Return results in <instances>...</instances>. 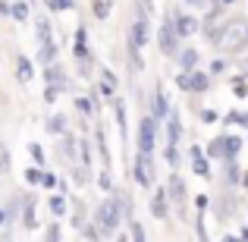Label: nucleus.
<instances>
[{
  "label": "nucleus",
  "mask_w": 248,
  "mask_h": 242,
  "mask_svg": "<svg viewBox=\"0 0 248 242\" xmlns=\"http://www.w3.org/2000/svg\"><path fill=\"white\" fill-rule=\"evenodd\" d=\"M232 66H236V73H239V76H245V79H248V54L236 57V60H232Z\"/></svg>",
  "instance_id": "obj_50"
},
{
  "label": "nucleus",
  "mask_w": 248,
  "mask_h": 242,
  "mask_svg": "<svg viewBox=\"0 0 248 242\" xmlns=\"http://www.w3.org/2000/svg\"><path fill=\"white\" fill-rule=\"evenodd\" d=\"M19 226H22V230H38V195H35V189L22 192V214H19Z\"/></svg>",
  "instance_id": "obj_14"
},
{
  "label": "nucleus",
  "mask_w": 248,
  "mask_h": 242,
  "mask_svg": "<svg viewBox=\"0 0 248 242\" xmlns=\"http://www.w3.org/2000/svg\"><path fill=\"white\" fill-rule=\"evenodd\" d=\"M41 79H44V85H57V88H63V91L73 88V79H69V73L63 69V63H50V66H41Z\"/></svg>",
  "instance_id": "obj_16"
},
{
  "label": "nucleus",
  "mask_w": 248,
  "mask_h": 242,
  "mask_svg": "<svg viewBox=\"0 0 248 242\" xmlns=\"http://www.w3.org/2000/svg\"><path fill=\"white\" fill-rule=\"evenodd\" d=\"M173 85L182 91V95H195V97H204L207 91L214 88V79H211V73L207 69H192V73H176V79Z\"/></svg>",
  "instance_id": "obj_6"
},
{
  "label": "nucleus",
  "mask_w": 248,
  "mask_h": 242,
  "mask_svg": "<svg viewBox=\"0 0 248 242\" xmlns=\"http://www.w3.org/2000/svg\"><path fill=\"white\" fill-rule=\"evenodd\" d=\"M151 198H148V211H151L154 220H160V224H167L170 220V211H173V205H170V195H167V186H154Z\"/></svg>",
  "instance_id": "obj_11"
},
{
  "label": "nucleus",
  "mask_w": 248,
  "mask_h": 242,
  "mask_svg": "<svg viewBox=\"0 0 248 242\" xmlns=\"http://www.w3.org/2000/svg\"><path fill=\"white\" fill-rule=\"evenodd\" d=\"M110 107H113V120H116V129H120V135L129 132V113H126V101H123L120 95L110 101Z\"/></svg>",
  "instance_id": "obj_25"
},
{
  "label": "nucleus",
  "mask_w": 248,
  "mask_h": 242,
  "mask_svg": "<svg viewBox=\"0 0 248 242\" xmlns=\"http://www.w3.org/2000/svg\"><path fill=\"white\" fill-rule=\"evenodd\" d=\"M35 63H38V66H50V63H60V48H57V38H54V41L38 44Z\"/></svg>",
  "instance_id": "obj_23"
},
{
  "label": "nucleus",
  "mask_w": 248,
  "mask_h": 242,
  "mask_svg": "<svg viewBox=\"0 0 248 242\" xmlns=\"http://www.w3.org/2000/svg\"><path fill=\"white\" fill-rule=\"evenodd\" d=\"M170 13H173L176 35H179L182 41H188V38H195L201 32V16L198 13H186V10H179V6H170Z\"/></svg>",
  "instance_id": "obj_10"
},
{
  "label": "nucleus",
  "mask_w": 248,
  "mask_h": 242,
  "mask_svg": "<svg viewBox=\"0 0 248 242\" xmlns=\"http://www.w3.org/2000/svg\"><path fill=\"white\" fill-rule=\"evenodd\" d=\"M160 126L164 123L154 120L151 113H141L139 116V129H135V151L139 154H151L157 151V139H160Z\"/></svg>",
  "instance_id": "obj_3"
},
{
  "label": "nucleus",
  "mask_w": 248,
  "mask_h": 242,
  "mask_svg": "<svg viewBox=\"0 0 248 242\" xmlns=\"http://www.w3.org/2000/svg\"><path fill=\"white\" fill-rule=\"evenodd\" d=\"M176 69L179 73H192V69H198L201 66V50L195 48V44H182V50L176 54Z\"/></svg>",
  "instance_id": "obj_17"
},
{
  "label": "nucleus",
  "mask_w": 248,
  "mask_h": 242,
  "mask_svg": "<svg viewBox=\"0 0 248 242\" xmlns=\"http://www.w3.org/2000/svg\"><path fill=\"white\" fill-rule=\"evenodd\" d=\"M242 151H245V139H242V135H236V132H217L204 145V154L214 163H220V161H239V154H242Z\"/></svg>",
  "instance_id": "obj_2"
},
{
  "label": "nucleus",
  "mask_w": 248,
  "mask_h": 242,
  "mask_svg": "<svg viewBox=\"0 0 248 242\" xmlns=\"http://www.w3.org/2000/svg\"><path fill=\"white\" fill-rule=\"evenodd\" d=\"M170 110H173V104H170V95H167L164 82H157V85H154V95H151V104H148V113H151L154 120L164 123L167 116H170Z\"/></svg>",
  "instance_id": "obj_15"
},
{
  "label": "nucleus",
  "mask_w": 248,
  "mask_h": 242,
  "mask_svg": "<svg viewBox=\"0 0 248 242\" xmlns=\"http://www.w3.org/2000/svg\"><path fill=\"white\" fill-rule=\"evenodd\" d=\"M29 158H31V163H38V167H47V151H44L41 142H29Z\"/></svg>",
  "instance_id": "obj_38"
},
{
  "label": "nucleus",
  "mask_w": 248,
  "mask_h": 242,
  "mask_svg": "<svg viewBox=\"0 0 248 242\" xmlns=\"http://www.w3.org/2000/svg\"><path fill=\"white\" fill-rule=\"evenodd\" d=\"M38 76V63L31 60V57H25V54H19L16 57V82H22V85H29L31 79Z\"/></svg>",
  "instance_id": "obj_22"
},
{
  "label": "nucleus",
  "mask_w": 248,
  "mask_h": 242,
  "mask_svg": "<svg viewBox=\"0 0 248 242\" xmlns=\"http://www.w3.org/2000/svg\"><path fill=\"white\" fill-rule=\"evenodd\" d=\"M198 123L201 126H214V123H220V113L214 107H201L198 110Z\"/></svg>",
  "instance_id": "obj_42"
},
{
  "label": "nucleus",
  "mask_w": 248,
  "mask_h": 242,
  "mask_svg": "<svg viewBox=\"0 0 248 242\" xmlns=\"http://www.w3.org/2000/svg\"><path fill=\"white\" fill-rule=\"evenodd\" d=\"M167 195H170V205H173V211L179 214L182 220H188V201H192V192H188V182L186 176L179 173V170H170L167 176Z\"/></svg>",
  "instance_id": "obj_4"
},
{
  "label": "nucleus",
  "mask_w": 248,
  "mask_h": 242,
  "mask_svg": "<svg viewBox=\"0 0 248 242\" xmlns=\"http://www.w3.org/2000/svg\"><path fill=\"white\" fill-rule=\"evenodd\" d=\"M60 95H66V91H63V88H57V85H44L41 101H44V104H57V101H60Z\"/></svg>",
  "instance_id": "obj_44"
},
{
  "label": "nucleus",
  "mask_w": 248,
  "mask_h": 242,
  "mask_svg": "<svg viewBox=\"0 0 248 242\" xmlns=\"http://www.w3.org/2000/svg\"><path fill=\"white\" fill-rule=\"evenodd\" d=\"M230 88H232V95H236V101H245V97H248V79H245V76L232 73L230 76Z\"/></svg>",
  "instance_id": "obj_36"
},
{
  "label": "nucleus",
  "mask_w": 248,
  "mask_h": 242,
  "mask_svg": "<svg viewBox=\"0 0 248 242\" xmlns=\"http://www.w3.org/2000/svg\"><path fill=\"white\" fill-rule=\"evenodd\" d=\"M132 182L139 189H145V192H151V189L157 186V161H154L151 154L135 151V158H132Z\"/></svg>",
  "instance_id": "obj_8"
},
{
  "label": "nucleus",
  "mask_w": 248,
  "mask_h": 242,
  "mask_svg": "<svg viewBox=\"0 0 248 242\" xmlns=\"http://www.w3.org/2000/svg\"><path fill=\"white\" fill-rule=\"evenodd\" d=\"M3 226H6V211L0 208V230H3Z\"/></svg>",
  "instance_id": "obj_58"
},
{
  "label": "nucleus",
  "mask_w": 248,
  "mask_h": 242,
  "mask_svg": "<svg viewBox=\"0 0 248 242\" xmlns=\"http://www.w3.org/2000/svg\"><path fill=\"white\" fill-rule=\"evenodd\" d=\"M10 167H13V154L0 145V173H10Z\"/></svg>",
  "instance_id": "obj_49"
},
{
  "label": "nucleus",
  "mask_w": 248,
  "mask_h": 242,
  "mask_svg": "<svg viewBox=\"0 0 248 242\" xmlns=\"http://www.w3.org/2000/svg\"><path fill=\"white\" fill-rule=\"evenodd\" d=\"M10 19L13 22H29L31 19V3L29 0H10Z\"/></svg>",
  "instance_id": "obj_28"
},
{
  "label": "nucleus",
  "mask_w": 248,
  "mask_h": 242,
  "mask_svg": "<svg viewBox=\"0 0 248 242\" xmlns=\"http://www.w3.org/2000/svg\"><path fill=\"white\" fill-rule=\"evenodd\" d=\"M94 123H97V120H94ZM91 142H94V151H97V158H101V167L113 170V154H110L107 132H104V126H101V123H97V126H94V132H91Z\"/></svg>",
  "instance_id": "obj_18"
},
{
  "label": "nucleus",
  "mask_w": 248,
  "mask_h": 242,
  "mask_svg": "<svg viewBox=\"0 0 248 242\" xmlns=\"http://www.w3.org/2000/svg\"><path fill=\"white\" fill-rule=\"evenodd\" d=\"M57 161L66 163V167H73V163H79V135L69 129L66 135H60L57 139Z\"/></svg>",
  "instance_id": "obj_12"
},
{
  "label": "nucleus",
  "mask_w": 248,
  "mask_h": 242,
  "mask_svg": "<svg viewBox=\"0 0 248 242\" xmlns=\"http://www.w3.org/2000/svg\"><path fill=\"white\" fill-rule=\"evenodd\" d=\"M239 189H242V192H248V170L242 173V182H239Z\"/></svg>",
  "instance_id": "obj_57"
},
{
  "label": "nucleus",
  "mask_w": 248,
  "mask_h": 242,
  "mask_svg": "<svg viewBox=\"0 0 248 242\" xmlns=\"http://www.w3.org/2000/svg\"><path fill=\"white\" fill-rule=\"evenodd\" d=\"M69 179H73V186L85 189V186H91V182H94V176H91V167H82V163H73V167H69Z\"/></svg>",
  "instance_id": "obj_27"
},
{
  "label": "nucleus",
  "mask_w": 248,
  "mask_h": 242,
  "mask_svg": "<svg viewBox=\"0 0 248 242\" xmlns=\"http://www.w3.org/2000/svg\"><path fill=\"white\" fill-rule=\"evenodd\" d=\"M57 186H60V173H54V170H44L41 189H44V192H57Z\"/></svg>",
  "instance_id": "obj_41"
},
{
  "label": "nucleus",
  "mask_w": 248,
  "mask_h": 242,
  "mask_svg": "<svg viewBox=\"0 0 248 242\" xmlns=\"http://www.w3.org/2000/svg\"><path fill=\"white\" fill-rule=\"evenodd\" d=\"M239 239H242V242H248V224H242V226H239Z\"/></svg>",
  "instance_id": "obj_55"
},
{
  "label": "nucleus",
  "mask_w": 248,
  "mask_h": 242,
  "mask_svg": "<svg viewBox=\"0 0 248 242\" xmlns=\"http://www.w3.org/2000/svg\"><path fill=\"white\" fill-rule=\"evenodd\" d=\"M50 13H66V10H76V0H44Z\"/></svg>",
  "instance_id": "obj_43"
},
{
  "label": "nucleus",
  "mask_w": 248,
  "mask_h": 242,
  "mask_svg": "<svg viewBox=\"0 0 248 242\" xmlns=\"http://www.w3.org/2000/svg\"><path fill=\"white\" fill-rule=\"evenodd\" d=\"M41 242H63V226L60 220H50L47 226H44V239Z\"/></svg>",
  "instance_id": "obj_39"
},
{
  "label": "nucleus",
  "mask_w": 248,
  "mask_h": 242,
  "mask_svg": "<svg viewBox=\"0 0 248 242\" xmlns=\"http://www.w3.org/2000/svg\"><path fill=\"white\" fill-rule=\"evenodd\" d=\"M220 242H242V239H239V233H223Z\"/></svg>",
  "instance_id": "obj_52"
},
{
  "label": "nucleus",
  "mask_w": 248,
  "mask_h": 242,
  "mask_svg": "<svg viewBox=\"0 0 248 242\" xmlns=\"http://www.w3.org/2000/svg\"><path fill=\"white\" fill-rule=\"evenodd\" d=\"M0 19H10V0H0Z\"/></svg>",
  "instance_id": "obj_51"
},
{
  "label": "nucleus",
  "mask_w": 248,
  "mask_h": 242,
  "mask_svg": "<svg viewBox=\"0 0 248 242\" xmlns=\"http://www.w3.org/2000/svg\"><path fill=\"white\" fill-rule=\"evenodd\" d=\"M94 50H91V41H88V29L85 25H76L73 32V60H91Z\"/></svg>",
  "instance_id": "obj_19"
},
{
  "label": "nucleus",
  "mask_w": 248,
  "mask_h": 242,
  "mask_svg": "<svg viewBox=\"0 0 248 242\" xmlns=\"http://www.w3.org/2000/svg\"><path fill=\"white\" fill-rule=\"evenodd\" d=\"M220 123H223V126H242V129H248V123H245V110H239V107L226 110V113L220 116Z\"/></svg>",
  "instance_id": "obj_35"
},
{
  "label": "nucleus",
  "mask_w": 248,
  "mask_h": 242,
  "mask_svg": "<svg viewBox=\"0 0 248 242\" xmlns=\"http://www.w3.org/2000/svg\"><path fill=\"white\" fill-rule=\"evenodd\" d=\"M186 158H188V170H192L198 179H204V182H211V179H214V161L204 154V145L192 142V145L186 148Z\"/></svg>",
  "instance_id": "obj_9"
},
{
  "label": "nucleus",
  "mask_w": 248,
  "mask_h": 242,
  "mask_svg": "<svg viewBox=\"0 0 248 242\" xmlns=\"http://www.w3.org/2000/svg\"><path fill=\"white\" fill-rule=\"evenodd\" d=\"M110 13H113V0H91V16L97 22H107Z\"/></svg>",
  "instance_id": "obj_33"
},
{
  "label": "nucleus",
  "mask_w": 248,
  "mask_h": 242,
  "mask_svg": "<svg viewBox=\"0 0 248 242\" xmlns=\"http://www.w3.org/2000/svg\"><path fill=\"white\" fill-rule=\"evenodd\" d=\"M0 242H13V230L6 226V233H0Z\"/></svg>",
  "instance_id": "obj_56"
},
{
  "label": "nucleus",
  "mask_w": 248,
  "mask_h": 242,
  "mask_svg": "<svg viewBox=\"0 0 248 242\" xmlns=\"http://www.w3.org/2000/svg\"><path fill=\"white\" fill-rule=\"evenodd\" d=\"M97 79H104L107 85H113V88H120V76H116V73H113L110 66H101V69H97Z\"/></svg>",
  "instance_id": "obj_47"
},
{
  "label": "nucleus",
  "mask_w": 248,
  "mask_h": 242,
  "mask_svg": "<svg viewBox=\"0 0 248 242\" xmlns=\"http://www.w3.org/2000/svg\"><path fill=\"white\" fill-rule=\"evenodd\" d=\"M245 139H248V129H245Z\"/></svg>",
  "instance_id": "obj_62"
},
{
  "label": "nucleus",
  "mask_w": 248,
  "mask_h": 242,
  "mask_svg": "<svg viewBox=\"0 0 248 242\" xmlns=\"http://www.w3.org/2000/svg\"><path fill=\"white\" fill-rule=\"evenodd\" d=\"M245 38H248V22H245Z\"/></svg>",
  "instance_id": "obj_61"
},
{
  "label": "nucleus",
  "mask_w": 248,
  "mask_h": 242,
  "mask_svg": "<svg viewBox=\"0 0 248 242\" xmlns=\"http://www.w3.org/2000/svg\"><path fill=\"white\" fill-rule=\"evenodd\" d=\"M126 60H129V69H132V73H145V54H141V50H135V48H126Z\"/></svg>",
  "instance_id": "obj_37"
},
{
  "label": "nucleus",
  "mask_w": 248,
  "mask_h": 242,
  "mask_svg": "<svg viewBox=\"0 0 248 242\" xmlns=\"http://www.w3.org/2000/svg\"><path fill=\"white\" fill-rule=\"evenodd\" d=\"M44 132L54 135V139L66 135V132H69V116H66V113H50L47 120H44Z\"/></svg>",
  "instance_id": "obj_24"
},
{
  "label": "nucleus",
  "mask_w": 248,
  "mask_h": 242,
  "mask_svg": "<svg viewBox=\"0 0 248 242\" xmlns=\"http://www.w3.org/2000/svg\"><path fill=\"white\" fill-rule=\"evenodd\" d=\"M182 38L176 35V25H173V13H170V6L164 10V22L157 25V50L160 57H167V60H176V54L182 50Z\"/></svg>",
  "instance_id": "obj_5"
},
{
  "label": "nucleus",
  "mask_w": 248,
  "mask_h": 242,
  "mask_svg": "<svg viewBox=\"0 0 248 242\" xmlns=\"http://www.w3.org/2000/svg\"><path fill=\"white\" fill-rule=\"evenodd\" d=\"M192 201H195V211L207 214V208H211V195H207V192H198V195H192Z\"/></svg>",
  "instance_id": "obj_48"
},
{
  "label": "nucleus",
  "mask_w": 248,
  "mask_h": 242,
  "mask_svg": "<svg viewBox=\"0 0 248 242\" xmlns=\"http://www.w3.org/2000/svg\"><path fill=\"white\" fill-rule=\"evenodd\" d=\"M220 3H223V6H226V10H230V6H236V3H239V0H220Z\"/></svg>",
  "instance_id": "obj_59"
},
{
  "label": "nucleus",
  "mask_w": 248,
  "mask_h": 242,
  "mask_svg": "<svg viewBox=\"0 0 248 242\" xmlns=\"http://www.w3.org/2000/svg\"><path fill=\"white\" fill-rule=\"evenodd\" d=\"M148 41H151V16H148V6L145 3H135V19H132V25H129L126 48L145 50Z\"/></svg>",
  "instance_id": "obj_7"
},
{
  "label": "nucleus",
  "mask_w": 248,
  "mask_h": 242,
  "mask_svg": "<svg viewBox=\"0 0 248 242\" xmlns=\"http://www.w3.org/2000/svg\"><path fill=\"white\" fill-rule=\"evenodd\" d=\"M79 163L94 170V142H91V135H79Z\"/></svg>",
  "instance_id": "obj_26"
},
{
  "label": "nucleus",
  "mask_w": 248,
  "mask_h": 242,
  "mask_svg": "<svg viewBox=\"0 0 248 242\" xmlns=\"http://www.w3.org/2000/svg\"><path fill=\"white\" fill-rule=\"evenodd\" d=\"M35 38H38V44L54 41V22H50L47 16H38L35 19Z\"/></svg>",
  "instance_id": "obj_30"
},
{
  "label": "nucleus",
  "mask_w": 248,
  "mask_h": 242,
  "mask_svg": "<svg viewBox=\"0 0 248 242\" xmlns=\"http://www.w3.org/2000/svg\"><path fill=\"white\" fill-rule=\"evenodd\" d=\"M242 208H245L242 189H230V186H220L217 182V189H214V195H211V208H207V211L214 214V220H217V224H230V220H236L239 214H242Z\"/></svg>",
  "instance_id": "obj_1"
},
{
  "label": "nucleus",
  "mask_w": 248,
  "mask_h": 242,
  "mask_svg": "<svg viewBox=\"0 0 248 242\" xmlns=\"http://www.w3.org/2000/svg\"><path fill=\"white\" fill-rule=\"evenodd\" d=\"M182 139H186V123H182L179 107H173L164 120V145H182Z\"/></svg>",
  "instance_id": "obj_13"
},
{
  "label": "nucleus",
  "mask_w": 248,
  "mask_h": 242,
  "mask_svg": "<svg viewBox=\"0 0 248 242\" xmlns=\"http://www.w3.org/2000/svg\"><path fill=\"white\" fill-rule=\"evenodd\" d=\"M57 192H63V195H69V179H63V176H60V186H57Z\"/></svg>",
  "instance_id": "obj_54"
},
{
  "label": "nucleus",
  "mask_w": 248,
  "mask_h": 242,
  "mask_svg": "<svg viewBox=\"0 0 248 242\" xmlns=\"http://www.w3.org/2000/svg\"><path fill=\"white\" fill-rule=\"evenodd\" d=\"M47 211H50V217H54V220L69 217V195H63V192H47Z\"/></svg>",
  "instance_id": "obj_21"
},
{
  "label": "nucleus",
  "mask_w": 248,
  "mask_h": 242,
  "mask_svg": "<svg viewBox=\"0 0 248 242\" xmlns=\"http://www.w3.org/2000/svg\"><path fill=\"white\" fill-rule=\"evenodd\" d=\"M242 163L239 161H220V186H230V189H239V182H242Z\"/></svg>",
  "instance_id": "obj_20"
},
{
  "label": "nucleus",
  "mask_w": 248,
  "mask_h": 242,
  "mask_svg": "<svg viewBox=\"0 0 248 242\" xmlns=\"http://www.w3.org/2000/svg\"><path fill=\"white\" fill-rule=\"evenodd\" d=\"M44 170H47V167H38V163H29V167L22 170V179H25V186H29V189H41V176H44Z\"/></svg>",
  "instance_id": "obj_31"
},
{
  "label": "nucleus",
  "mask_w": 248,
  "mask_h": 242,
  "mask_svg": "<svg viewBox=\"0 0 248 242\" xmlns=\"http://www.w3.org/2000/svg\"><path fill=\"white\" fill-rule=\"evenodd\" d=\"M129 224V239L132 242H148V233H145V224H139V220H126Z\"/></svg>",
  "instance_id": "obj_40"
},
{
  "label": "nucleus",
  "mask_w": 248,
  "mask_h": 242,
  "mask_svg": "<svg viewBox=\"0 0 248 242\" xmlns=\"http://www.w3.org/2000/svg\"><path fill=\"white\" fill-rule=\"evenodd\" d=\"M94 186L101 189L104 195H110L116 189V182H113V170H107V167H101L97 170V176H94Z\"/></svg>",
  "instance_id": "obj_32"
},
{
  "label": "nucleus",
  "mask_w": 248,
  "mask_h": 242,
  "mask_svg": "<svg viewBox=\"0 0 248 242\" xmlns=\"http://www.w3.org/2000/svg\"><path fill=\"white\" fill-rule=\"evenodd\" d=\"M139 3H145V6H148V3H151V0H139Z\"/></svg>",
  "instance_id": "obj_60"
},
{
  "label": "nucleus",
  "mask_w": 248,
  "mask_h": 242,
  "mask_svg": "<svg viewBox=\"0 0 248 242\" xmlns=\"http://www.w3.org/2000/svg\"><path fill=\"white\" fill-rule=\"evenodd\" d=\"M82 236L88 239V242H104V236H101V230H97V224H94V220H88V224L82 226Z\"/></svg>",
  "instance_id": "obj_46"
},
{
  "label": "nucleus",
  "mask_w": 248,
  "mask_h": 242,
  "mask_svg": "<svg viewBox=\"0 0 248 242\" xmlns=\"http://www.w3.org/2000/svg\"><path fill=\"white\" fill-rule=\"evenodd\" d=\"M76 73H79V79H91L94 76V57L91 60H76Z\"/></svg>",
  "instance_id": "obj_45"
},
{
  "label": "nucleus",
  "mask_w": 248,
  "mask_h": 242,
  "mask_svg": "<svg viewBox=\"0 0 248 242\" xmlns=\"http://www.w3.org/2000/svg\"><path fill=\"white\" fill-rule=\"evenodd\" d=\"M164 163L170 170H179L182 167V148L179 145H164Z\"/></svg>",
  "instance_id": "obj_34"
},
{
  "label": "nucleus",
  "mask_w": 248,
  "mask_h": 242,
  "mask_svg": "<svg viewBox=\"0 0 248 242\" xmlns=\"http://www.w3.org/2000/svg\"><path fill=\"white\" fill-rule=\"evenodd\" d=\"M230 66H232V60H230V57L217 54L211 63H207V73H211V79H223V76L230 73Z\"/></svg>",
  "instance_id": "obj_29"
},
{
  "label": "nucleus",
  "mask_w": 248,
  "mask_h": 242,
  "mask_svg": "<svg viewBox=\"0 0 248 242\" xmlns=\"http://www.w3.org/2000/svg\"><path fill=\"white\" fill-rule=\"evenodd\" d=\"M110 242H132V239H129V230H126V233H123V230H120V233H116V236H113V239H110Z\"/></svg>",
  "instance_id": "obj_53"
}]
</instances>
